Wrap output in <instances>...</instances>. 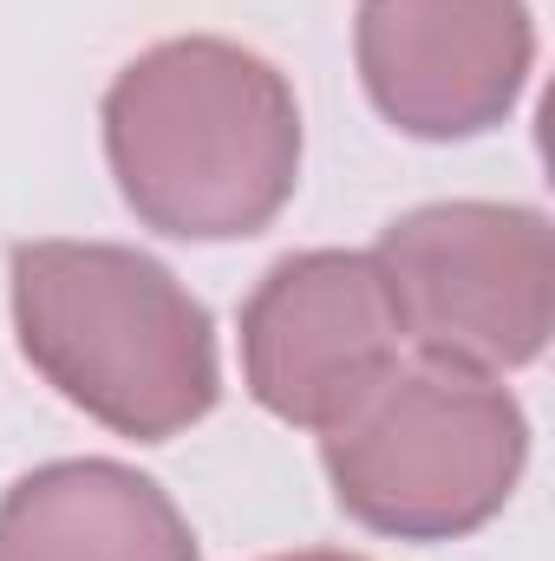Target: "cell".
<instances>
[{
  "label": "cell",
  "mask_w": 555,
  "mask_h": 561,
  "mask_svg": "<svg viewBox=\"0 0 555 561\" xmlns=\"http://www.w3.org/2000/svg\"><path fill=\"white\" fill-rule=\"evenodd\" d=\"M105 157L125 209L177 242L262 236L301 183V105L236 39H163L105 92Z\"/></svg>",
  "instance_id": "obj_1"
},
{
  "label": "cell",
  "mask_w": 555,
  "mask_h": 561,
  "mask_svg": "<svg viewBox=\"0 0 555 561\" xmlns=\"http://www.w3.org/2000/svg\"><path fill=\"white\" fill-rule=\"evenodd\" d=\"M7 294L26 366L105 431L163 444L216 412L209 307L163 262L118 242H20Z\"/></svg>",
  "instance_id": "obj_2"
},
{
  "label": "cell",
  "mask_w": 555,
  "mask_h": 561,
  "mask_svg": "<svg viewBox=\"0 0 555 561\" xmlns=\"http://www.w3.org/2000/svg\"><path fill=\"white\" fill-rule=\"evenodd\" d=\"M320 463L360 529L457 542L503 516L530 463V419L497 379L418 359L320 437Z\"/></svg>",
  "instance_id": "obj_3"
},
{
  "label": "cell",
  "mask_w": 555,
  "mask_h": 561,
  "mask_svg": "<svg viewBox=\"0 0 555 561\" xmlns=\"http://www.w3.org/2000/svg\"><path fill=\"white\" fill-rule=\"evenodd\" d=\"M373 262L418 359L484 379L543 359L555 327V242L543 209L424 203L380 236Z\"/></svg>",
  "instance_id": "obj_4"
},
{
  "label": "cell",
  "mask_w": 555,
  "mask_h": 561,
  "mask_svg": "<svg viewBox=\"0 0 555 561\" xmlns=\"http://www.w3.org/2000/svg\"><path fill=\"white\" fill-rule=\"evenodd\" d=\"M399 353L406 327L373 255H281L242 300V379L281 424L327 437L399 373Z\"/></svg>",
  "instance_id": "obj_5"
},
{
  "label": "cell",
  "mask_w": 555,
  "mask_h": 561,
  "mask_svg": "<svg viewBox=\"0 0 555 561\" xmlns=\"http://www.w3.org/2000/svg\"><path fill=\"white\" fill-rule=\"evenodd\" d=\"M353 53L386 125L424 144L497 131L536 66L530 0H360Z\"/></svg>",
  "instance_id": "obj_6"
},
{
  "label": "cell",
  "mask_w": 555,
  "mask_h": 561,
  "mask_svg": "<svg viewBox=\"0 0 555 561\" xmlns=\"http://www.w3.org/2000/svg\"><path fill=\"white\" fill-rule=\"evenodd\" d=\"M0 561H196V536L132 463L66 457L0 496Z\"/></svg>",
  "instance_id": "obj_7"
},
{
  "label": "cell",
  "mask_w": 555,
  "mask_h": 561,
  "mask_svg": "<svg viewBox=\"0 0 555 561\" xmlns=\"http://www.w3.org/2000/svg\"><path fill=\"white\" fill-rule=\"evenodd\" d=\"M269 561H366V556H333V549H301V556H269Z\"/></svg>",
  "instance_id": "obj_8"
}]
</instances>
